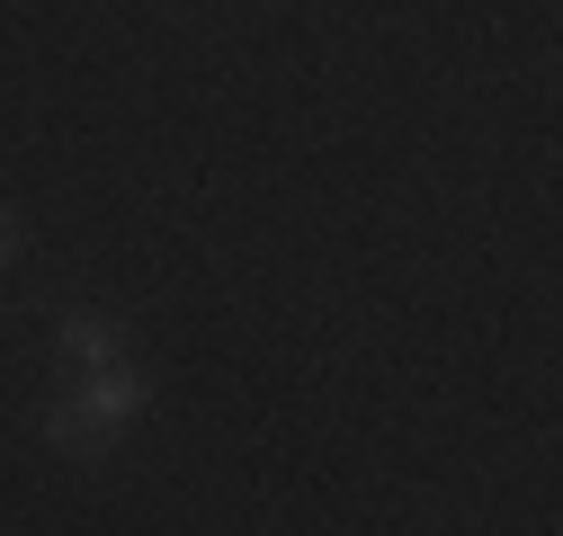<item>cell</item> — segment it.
I'll return each mask as SVG.
<instances>
[{"label":"cell","mask_w":563,"mask_h":536,"mask_svg":"<svg viewBox=\"0 0 563 536\" xmlns=\"http://www.w3.org/2000/svg\"><path fill=\"white\" fill-rule=\"evenodd\" d=\"M63 367H73V376L117 367V331H108V322H63Z\"/></svg>","instance_id":"cell-1"},{"label":"cell","mask_w":563,"mask_h":536,"mask_svg":"<svg viewBox=\"0 0 563 536\" xmlns=\"http://www.w3.org/2000/svg\"><path fill=\"white\" fill-rule=\"evenodd\" d=\"M0 250H10V215H0Z\"/></svg>","instance_id":"cell-2"}]
</instances>
